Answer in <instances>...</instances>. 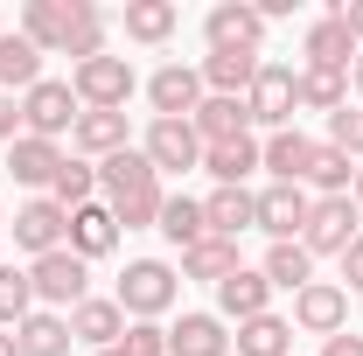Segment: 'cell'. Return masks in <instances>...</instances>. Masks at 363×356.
Returning a JSON list of instances; mask_svg holds the SVG:
<instances>
[{
	"mask_svg": "<svg viewBox=\"0 0 363 356\" xmlns=\"http://www.w3.org/2000/svg\"><path fill=\"white\" fill-rule=\"evenodd\" d=\"M35 84H43V49L28 35H0V91L14 98V91H35Z\"/></svg>",
	"mask_w": 363,
	"mask_h": 356,
	"instance_id": "obj_29",
	"label": "cell"
},
{
	"mask_svg": "<svg viewBox=\"0 0 363 356\" xmlns=\"http://www.w3.org/2000/svg\"><path fill=\"white\" fill-rule=\"evenodd\" d=\"M0 230H7V210H0Z\"/></svg>",
	"mask_w": 363,
	"mask_h": 356,
	"instance_id": "obj_50",
	"label": "cell"
},
{
	"mask_svg": "<svg viewBox=\"0 0 363 356\" xmlns=\"http://www.w3.org/2000/svg\"><path fill=\"white\" fill-rule=\"evenodd\" d=\"M70 91H77V105L84 112H126V98L140 91V77H133V63L126 56H91V63H77L70 70Z\"/></svg>",
	"mask_w": 363,
	"mask_h": 356,
	"instance_id": "obj_3",
	"label": "cell"
},
{
	"mask_svg": "<svg viewBox=\"0 0 363 356\" xmlns=\"http://www.w3.org/2000/svg\"><path fill=\"white\" fill-rule=\"evenodd\" d=\"M70 335L91 343V350H119V335H126V308L119 301H105V294H91L70 308Z\"/></svg>",
	"mask_w": 363,
	"mask_h": 356,
	"instance_id": "obj_20",
	"label": "cell"
},
{
	"mask_svg": "<svg viewBox=\"0 0 363 356\" xmlns=\"http://www.w3.org/2000/svg\"><path fill=\"white\" fill-rule=\"evenodd\" d=\"M175 28H182V7H175V0H126V43L161 49Z\"/></svg>",
	"mask_w": 363,
	"mask_h": 356,
	"instance_id": "obj_25",
	"label": "cell"
},
{
	"mask_svg": "<svg viewBox=\"0 0 363 356\" xmlns=\"http://www.w3.org/2000/svg\"><path fill=\"white\" fill-rule=\"evenodd\" d=\"M301 56H308L315 70H350V63H357V35L342 28V14H321L315 28L301 35Z\"/></svg>",
	"mask_w": 363,
	"mask_h": 356,
	"instance_id": "obj_21",
	"label": "cell"
},
{
	"mask_svg": "<svg viewBox=\"0 0 363 356\" xmlns=\"http://www.w3.org/2000/svg\"><path fill=\"white\" fill-rule=\"evenodd\" d=\"M203 223H210V238H230L238 245V230L259 223V196L252 189H210L203 196Z\"/></svg>",
	"mask_w": 363,
	"mask_h": 356,
	"instance_id": "obj_23",
	"label": "cell"
},
{
	"mask_svg": "<svg viewBox=\"0 0 363 356\" xmlns=\"http://www.w3.org/2000/svg\"><path fill=\"white\" fill-rule=\"evenodd\" d=\"M0 356H21V350H14V335H7V328H0Z\"/></svg>",
	"mask_w": 363,
	"mask_h": 356,
	"instance_id": "obj_46",
	"label": "cell"
},
{
	"mask_svg": "<svg viewBox=\"0 0 363 356\" xmlns=\"http://www.w3.org/2000/svg\"><path fill=\"white\" fill-rule=\"evenodd\" d=\"M70 314H49V308H35L21 328H14V350L21 356H70Z\"/></svg>",
	"mask_w": 363,
	"mask_h": 356,
	"instance_id": "obj_26",
	"label": "cell"
},
{
	"mask_svg": "<svg viewBox=\"0 0 363 356\" xmlns=\"http://www.w3.org/2000/svg\"><path fill=\"white\" fill-rule=\"evenodd\" d=\"M203 35H210V49H245V56H259L266 14H259V0H217V7L203 14Z\"/></svg>",
	"mask_w": 363,
	"mask_h": 356,
	"instance_id": "obj_8",
	"label": "cell"
},
{
	"mask_svg": "<svg viewBox=\"0 0 363 356\" xmlns=\"http://www.w3.org/2000/svg\"><path fill=\"white\" fill-rule=\"evenodd\" d=\"M321 140H308L301 126H286V133H266V175L272 182H308V161H315Z\"/></svg>",
	"mask_w": 363,
	"mask_h": 356,
	"instance_id": "obj_28",
	"label": "cell"
},
{
	"mask_svg": "<svg viewBox=\"0 0 363 356\" xmlns=\"http://www.w3.org/2000/svg\"><path fill=\"white\" fill-rule=\"evenodd\" d=\"M350 203H357V210H363V168H357V189H350Z\"/></svg>",
	"mask_w": 363,
	"mask_h": 356,
	"instance_id": "obj_47",
	"label": "cell"
},
{
	"mask_svg": "<svg viewBox=\"0 0 363 356\" xmlns=\"http://www.w3.org/2000/svg\"><path fill=\"white\" fill-rule=\"evenodd\" d=\"M321 356H363V335H357V328H342V335L321 343Z\"/></svg>",
	"mask_w": 363,
	"mask_h": 356,
	"instance_id": "obj_43",
	"label": "cell"
},
{
	"mask_svg": "<svg viewBox=\"0 0 363 356\" xmlns=\"http://www.w3.org/2000/svg\"><path fill=\"white\" fill-rule=\"evenodd\" d=\"M98 356H126V350H98Z\"/></svg>",
	"mask_w": 363,
	"mask_h": 356,
	"instance_id": "obj_48",
	"label": "cell"
},
{
	"mask_svg": "<svg viewBox=\"0 0 363 356\" xmlns=\"http://www.w3.org/2000/svg\"><path fill=\"white\" fill-rule=\"evenodd\" d=\"M259 314H272V279L259 266H238L217 287V321H259Z\"/></svg>",
	"mask_w": 363,
	"mask_h": 356,
	"instance_id": "obj_15",
	"label": "cell"
},
{
	"mask_svg": "<svg viewBox=\"0 0 363 356\" xmlns=\"http://www.w3.org/2000/svg\"><path fill=\"white\" fill-rule=\"evenodd\" d=\"M321 147H335V154H350V161H363V112H328V140Z\"/></svg>",
	"mask_w": 363,
	"mask_h": 356,
	"instance_id": "obj_39",
	"label": "cell"
},
{
	"mask_svg": "<svg viewBox=\"0 0 363 356\" xmlns=\"http://www.w3.org/2000/svg\"><path fill=\"white\" fill-rule=\"evenodd\" d=\"M154 230H161L168 245H182V252L210 238V223H203V203H196V196H168V203H161V223H154Z\"/></svg>",
	"mask_w": 363,
	"mask_h": 356,
	"instance_id": "obj_34",
	"label": "cell"
},
{
	"mask_svg": "<svg viewBox=\"0 0 363 356\" xmlns=\"http://www.w3.org/2000/svg\"><path fill=\"white\" fill-rule=\"evenodd\" d=\"M14 140H21V98L0 91V147H14Z\"/></svg>",
	"mask_w": 363,
	"mask_h": 356,
	"instance_id": "obj_41",
	"label": "cell"
},
{
	"mask_svg": "<svg viewBox=\"0 0 363 356\" xmlns=\"http://www.w3.org/2000/svg\"><path fill=\"white\" fill-rule=\"evenodd\" d=\"M28 314H35V287H28V272L0 266V328L14 335V328H21Z\"/></svg>",
	"mask_w": 363,
	"mask_h": 356,
	"instance_id": "obj_37",
	"label": "cell"
},
{
	"mask_svg": "<svg viewBox=\"0 0 363 356\" xmlns=\"http://www.w3.org/2000/svg\"><path fill=\"white\" fill-rule=\"evenodd\" d=\"M119 350L126 356H168V328H161V321H126Z\"/></svg>",
	"mask_w": 363,
	"mask_h": 356,
	"instance_id": "obj_40",
	"label": "cell"
},
{
	"mask_svg": "<svg viewBox=\"0 0 363 356\" xmlns=\"http://www.w3.org/2000/svg\"><path fill=\"white\" fill-rule=\"evenodd\" d=\"M294 328H308V335H342V328H350V294H342V279H308V287L294 294Z\"/></svg>",
	"mask_w": 363,
	"mask_h": 356,
	"instance_id": "obj_12",
	"label": "cell"
},
{
	"mask_svg": "<svg viewBox=\"0 0 363 356\" xmlns=\"http://www.w3.org/2000/svg\"><path fill=\"white\" fill-rule=\"evenodd\" d=\"M28 287H35V301H43L49 314H56V308H77V301H91V266L63 245V252H49V259L28 266Z\"/></svg>",
	"mask_w": 363,
	"mask_h": 356,
	"instance_id": "obj_7",
	"label": "cell"
},
{
	"mask_svg": "<svg viewBox=\"0 0 363 356\" xmlns=\"http://www.w3.org/2000/svg\"><path fill=\"white\" fill-rule=\"evenodd\" d=\"M70 147H77V161H112V154L133 147V126H126V112H84Z\"/></svg>",
	"mask_w": 363,
	"mask_h": 356,
	"instance_id": "obj_17",
	"label": "cell"
},
{
	"mask_svg": "<svg viewBox=\"0 0 363 356\" xmlns=\"http://www.w3.org/2000/svg\"><path fill=\"white\" fill-rule=\"evenodd\" d=\"M230 272H238V245H230V238H203V245L182 252V279H210V287H224Z\"/></svg>",
	"mask_w": 363,
	"mask_h": 356,
	"instance_id": "obj_31",
	"label": "cell"
},
{
	"mask_svg": "<svg viewBox=\"0 0 363 356\" xmlns=\"http://www.w3.org/2000/svg\"><path fill=\"white\" fill-rule=\"evenodd\" d=\"M98 196H105V210L119 217V230H154L161 223V175H154V161L126 147V154H112V161H98Z\"/></svg>",
	"mask_w": 363,
	"mask_h": 356,
	"instance_id": "obj_1",
	"label": "cell"
},
{
	"mask_svg": "<svg viewBox=\"0 0 363 356\" xmlns=\"http://www.w3.org/2000/svg\"><path fill=\"white\" fill-rule=\"evenodd\" d=\"M342 294H363V238L342 252Z\"/></svg>",
	"mask_w": 363,
	"mask_h": 356,
	"instance_id": "obj_42",
	"label": "cell"
},
{
	"mask_svg": "<svg viewBox=\"0 0 363 356\" xmlns=\"http://www.w3.org/2000/svg\"><path fill=\"white\" fill-rule=\"evenodd\" d=\"M335 14H342V28H350V35H357V49H363V0H342Z\"/></svg>",
	"mask_w": 363,
	"mask_h": 356,
	"instance_id": "obj_44",
	"label": "cell"
},
{
	"mask_svg": "<svg viewBox=\"0 0 363 356\" xmlns=\"http://www.w3.org/2000/svg\"><path fill=\"white\" fill-rule=\"evenodd\" d=\"M49 203H56V210H84V203H98V168L63 154V168H56V182H49Z\"/></svg>",
	"mask_w": 363,
	"mask_h": 356,
	"instance_id": "obj_35",
	"label": "cell"
},
{
	"mask_svg": "<svg viewBox=\"0 0 363 356\" xmlns=\"http://www.w3.org/2000/svg\"><path fill=\"white\" fill-rule=\"evenodd\" d=\"M168 356H230V335L217 314H182L168 328Z\"/></svg>",
	"mask_w": 363,
	"mask_h": 356,
	"instance_id": "obj_27",
	"label": "cell"
},
{
	"mask_svg": "<svg viewBox=\"0 0 363 356\" xmlns=\"http://www.w3.org/2000/svg\"><path fill=\"white\" fill-rule=\"evenodd\" d=\"M203 168L217 175V189H245V175L266 168V140H252V133L217 140V147H203Z\"/></svg>",
	"mask_w": 363,
	"mask_h": 356,
	"instance_id": "obj_16",
	"label": "cell"
},
{
	"mask_svg": "<svg viewBox=\"0 0 363 356\" xmlns=\"http://www.w3.org/2000/svg\"><path fill=\"white\" fill-rule=\"evenodd\" d=\"M0 35H7V14H0Z\"/></svg>",
	"mask_w": 363,
	"mask_h": 356,
	"instance_id": "obj_49",
	"label": "cell"
},
{
	"mask_svg": "<svg viewBox=\"0 0 363 356\" xmlns=\"http://www.w3.org/2000/svg\"><path fill=\"white\" fill-rule=\"evenodd\" d=\"M308 210H315V196L301 182H266L259 189V230H266L272 245H294L308 230Z\"/></svg>",
	"mask_w": 363,
	"mask_h": 356,
	"instance_id": "obj_9",
	"label": "cell"
},
{
	"mask_svg": "<svg viewBox=\"0 0 363 356\" xmlns=\"http://www.w3.org/2000/svg\"><path fill=\"white\" fill-rule=\"evenodd\" d=\"M245 105H252V126L286 133L294 112H301V70H294V63H259V77H252V91H245Z\"/></svg>",
	"mask_w": 363,
	"mask_h": 356,
	"instance_id": "obj_4",
	"label": "cell"
},
{
	"mask_svg": "<svg viewBox=\"0 0 363 356\" xmlns=\"http://www.w3.org/2000/svg\"><path fill=\"white\" fill-rule=\"evenodd\" d=\"M63 245H70L84 266L91 259H112V252H119V217H112L105 203H84V210H70V238H63Z\"/></svg>",
	"mask_w": 363,
	"mask_h": 356,
	"instance_id": "obj_18",
	"label": "cell"
},
{
	"mask_svg": "<svg viewBox=\"0 0 363 356\" xmlns=\"http://www.w3.org/2000/svg\"><path fill=\"white\" fill-rule=\"evenodd\" d=\"M63 56H70V70H77V63H91V56H105V14H98V7H91L84 21L70 28V43H63Z\"/></svg>",
	"mask_w": 363,
	"mask_h": 356,
	"instance_id": "obj_38",
	"label": "cell"
},
{
	"mask_svg": "<svg viewBox=\"0 0 363 356\" xmlns=\"http://www.w3.org/2000/svg\"><path fill=\"white\" fill-rule=\"evenodd\" d=\"M189 126H196V140H203V147H217V140L252 133V105H245V98H203Z\"/></svg>",
	"mask_w": 363,
	"mask_h": 356,
	"instance_id": "obj_24",
	"label": "cell"
},
{
	"mask_svg": "<svg viewBox=\"0 0 363 356\" xmlns=\"http://www.w3.org/2000/svg\"><path fill=\"white\" fill-rule=\"evenodd\" d=\"M56 168H63V147H56V140L21 133L14 147H7V175L21 182V189H49V182H56Z\"/></svg>",
	"mask_w": 363,
	"mask_h": 356,
	"instance_id": "obj_22",
	"label": "cell"
},
{
	"mask_svg": "<svg viewBox=\"0 0 363 356\" xmlns=\"http://www.w3.org/2000/svg\"><path fill=\"white\" fill-rule=\"evenodd\" d=\"M238 356H294V321L286 314H259V321H238Z\"/></svg>",
	"mask_w": 363,
	"mask_h": 356,
	"instance_id": "obj_30",
	"label": "cell"
},
{
	"mask_svg": "<svg viewBox=\"0 0 363 356\" xmlns=\"http://www.w3.org/2000/svg\"><path fill=\"white\" fill-rule=\"evenodd\" d=\"M84 14H91V0H28V7H21V35L43 49V56H49V49L63 56L70 28H77Z\"/></svg>",
	"mask_w": 363,
	"mask_h": 356,
	"instance_id": "obj_14",
	"label": "cell"
},
{
	"mask_svg": "<svg viewBox=\"0 0 363 356\" xmlns=\"http://www.w3.org/2000/svg\"><path fill=\"white\" fill-rule=\"evenodd\" d=\"M357 168L363 161H350V154H335V147H315V161H308V196H350L357 189Z\"/></svg>",
	"mask_w": 363,
	"mask_h": 356,
	"instance_id": "obj_32",
	"label": "cell"
},
{
	"mask_svg": "<svg viewBox=\"0 0 363 356\" xmlns=\"http://www.w3.org/2000/svg\"><path fill=\"white\" fill-rule=\"evenodd\" d=\"M140 154L154 161V175H189V168H203V140H196V126L189 119H154L147 126V140H140Z\"/></svg>",
	"mask_w": 363,
	"mask_h": 356,
	"instance_id": "obj_11",
	"label": "cell"
},
{
	"mask_svg": "<svg viewBox=\"0 0 363 356\" xmlns=\"http://www.w3.org/2000/svg\"><path fill=\"white\" fill-rule=\"evenodd\" d=\"M357 223H363V210L350 203V196H315V210H308V230H301L308 259H342V252L363 238Z\"/></svg>",
	"mask_w": 363,
	"mask_h": 356,
	"instance_id": "obj_6",
	"label": "cell"
},
{
	"mask_svg": "<svg viewBox=\"0 0 363 356\" xmlns=\"http://www.w3.org/2000/svg\"><path fill=\"white\" fill-rule=\"evenodd\" d=\"M350 91L363 98V49H357V63H350Z\"/></svg>",
	"mask_w": 363,
	"mask_h": 356,
	"instance_id": "obj_45",
	"label": "cell"
},
{
	"mask_svg": "<svg viewBox=\"0 0 363 356\" xmlns=\"http://www.w3.org/2000/svg\"><path fill=\"white\" fill-rule=\"evenodd\" d=\"M259 272H266L272 287H286V294H301V287L315 279V259H308V245L294 238V245H272V252H266V266H259Z\"/></svg>",
	"mask_w": 363,
	"mask_h": 356,
	"instance_id": "obj_36",
	"label": "cell"
},
{
	"mask_svg": "<svg viewBox=\"0 0 363 356\" xmlns=\"http://www.w3.org/2000/svg\"><path fill=\"white\" fill-rule=\"evenodd\" d=\"M259 63H266V56H245V49H210L196 70H203V91H210V98H245V91H252V77H259Z\"/></svg>",
	"mask_w": 363,
	"mask_h": 356,
	"instance_id": "obj_19",
	"label": "cell"
},
{
	"mask_svg": "<svg viewBox=\"0 0 363 356\" xmlns=\"http://www.w3.org/2000/svg\"><path fill=\"white\" fill-rule=\"evenodd\" d=\"M203 98H210V91H203V70H196V63H161V70L147 77V105H154V119H196Z\"/></svg>",
	"mask_w": 363,
	"mask_h": 356,
	"instance_id": "obj_10",
	"label": "cell"
},
{
	"mask_svg": "<svg viewBox=\"0 0 363 356\" xmlns=\"http://www.w3.org/2000/svg\"><path fill=\"white\" fill-rule=\"evenodd\" d=\"M342 105H350V70L301 63V112H342Z\"/></svg>",
	"mask_w": 363,
	"mask_h": 356,
	"instance_id": "obj_33",
	"label": "cell"
},
{
	"mask_svg": "<svg viewBox=\"0 0 363 356\" xmlns=\"http://www.w3.org/2000/svg\"><path fill=\"white\" fill-rule=\"evenodd\" d=\"M182 294V272L168 266V259H133V266L119 272V308H126V321H161V314L175 308Z\"/></svg>",
	"mask_w": 363,
	"mask_h": 356,
	"instance_id": "obj_2",
	"label": "cell"
},
{
	"mask_svg": "<svg viewBox=\"0 0 363 356\" xmlns=\"http://www.w3.org/2000/svg\"><path fill=\"white\" fill-rule=\"evenodd\" d=\"M14 245L21 252H35V259H49V252H63V238H70V210H56L49 196H28L21 210H14Z\"/></svg>",
	"mask_w": 363,
	"mask_h": 356,
	"instance_id": "obj_13",
	"label": "cell"
},
{
	"mask_svg": "<svg viewBox=\"0 0 363 356\" xmlns=\"http://www.w3.org/2000/svg\"><path fill=\"white\" fill-rule=\"evenodd\" d=\"M77 119H84V105H77V91L63 77H43L35 91H21V133L63 140V133H77Z\"/></svg>",
	"mask_w": 363,
	"mask_h": 356,
	"instance_id": "obj_5",
	"label": "cell"
}]
</instances>
